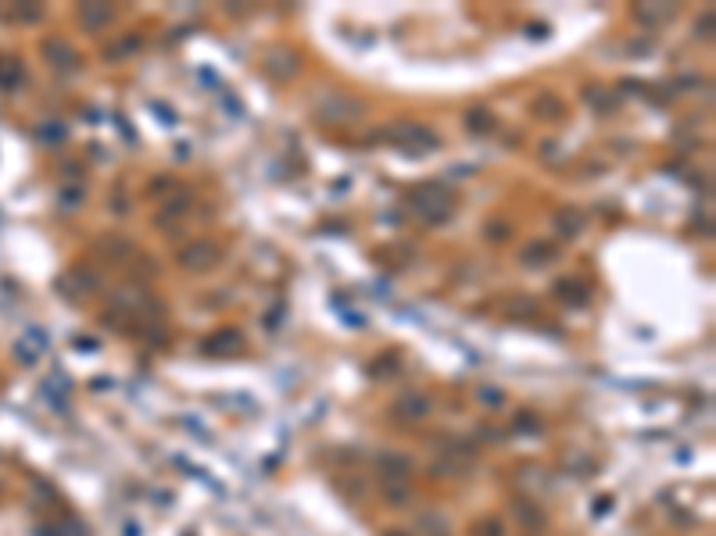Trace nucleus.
<instances>
[{
	"instance_id": "nucleus-1",
	"label": "nucleus",
	"mask_w": 716,
	"mask_h": 536,
	"mask_svg": "<svg viewBox=\"0 0 716 536\" xmlns=\"http://www.w3.org/2000/svg\"><path fill=\"white\" fill-rule=\"evenodd\" d=\"M373 140H383V143H394V147H405V150H433L437 147V133L419 125V122H394V125H383L380 133H373Z\"/></svg>"
},
{
	"instance_id": "nucleus-2",
	"label": "nucleus",
	"mask_w": 716,
	"mask_h": 536,
	"mask_svg": "<svg viewBox=\"0 0 716 536\" xmlns=\"http://www.w3.org/2000/svg\"><path fill=\"white\" fill-rule=\"evenodd\" d=\"M412 207H415V215L419 218H426L430 225H440V222H448L451 218V197H448V190L440 186V182H423L415 193H412Z\"/></svg>"
},
{
	"instance_id": "nucleus-3",
	"label": "nucleus",
	"mask_w": 716,
	"mask_h": 536,
	"mask_svg": "<svg viewBox=\"0 0 716 536\" xmlns=\"http://www.w3.org/2000/svg\"><path fill=\"white\" fill-rule=\"evenodd\" d=\"M358 115H362V104H358L355 97L337 93V90H330V93H323V97L316 100V118L326 122V125H348V122H355Z\"/></svg>"
},
{
	"instance_id": "nucleus-4",
	"label": "nucleus",
	"mask_w": 716,
	"mask_h": 536,
	"mask_svg": "<svg viewBox=\"0 0 716 536\" xmlns=\"http://www.w3.org/2000/svg\"><path fill=\"white\" fill-rule=\"evenodd\" d=\"M218 261V247L208 243V239H197V243H186L179 250V264L190 268V272H204V268H211Z\"/></svg>"
},
{
	"instance_id": "nucleus-5",
	"label": "nucleus",
	"mask_w": 716,
	"mask_h": 536,
	"mask_svg": "<svg viewBox=\"0 0 716 536\" xmlns=\"http://www.w3.org/2000/svg\"><path fill=\"white\" fill-rule=\"evenodd\" d=\"M266 72H269L276 83H291V79L301 72V58H298L294 51H287V47L269 51V54H266Z\"/></svg>"
},
{
	"instance_id": "nucleus-6",
	"label": "nucleus",
	"mask_w": 716,
	"mask_h": 536,
	"mask_svg": "<svg viewBox=\"0 0 716 536\" xmlns=\"http://www.w3.org/2000/svg\"><path fill=\"white\" fill-rule=\"evenodd\" d=\"M79 22H83L86 29H108V26L115 22V11H111L108 4H83V8H79Z\"/></svg>"
},
{
	"instance_id": "nucleus-7",
	"label": "nucleus",
	"mask_w": 716,
	"mask_h": 536,
	"mask_svg": "<svg viewBox=\"0 0 716 536\" xmlns=\"http://www.w3.org/2000/svg\"><path fill=\"white\" fill-rule=\"evenodd\" d=\"M555 297L563 304H570V308H580L588 301V287L577 283V279H563V283H555Z\"/></svg>"
},
{
	"instance_id": "nucleus-8",
	"label": "nucleus",
	"mask_w": 716,
	"mask_h": 536,
	"mask_svg": "<svg viewBox=\"0 0 716 536\" xmlns=\"http://www.w3.org/2000/svg\"><path fill=\"white\" fill-rule=\"evenodd\" d=\"M530 108H534V115H541L545 122H555V118L563 115V104H559V97H555V93H548V90H545V93H538Z\"/></svg>"
},
{
	"instance_id": "nucleus-9",
	"label": "nucleus",
	"mask_w": 716,
	"mask_h": 536,
	"mask_svg": "<svg viewBox=\"0 0 716 536\" xmlns=\"http://www.w3.org/2000/svg\"><path fill=\"white\" fill-rule=\"evenodd\" d=\"M555 229H559V236H577V232L584 229V215H580L577 207H563V211L555 215Z\"/></svg>"
},
{
	"instance_id": "nucleus-10",
	"label": "nucleus",
	"mask_w": 716,
	"mask_h": 536,
	"mask_svg": "<svg viewBox=\"0 0 716 536\" xmlns=\"http://www.w3.org/2000/svg\"><path fill=\"white\" fill-rule=\"evenodd\" d=\"M465 129H469V133H476V136H488V133L495 129V115H491V111H484V108H476V111H469V115H465Z\"/></svg>"
},
{
	"instance_id": "nucleus-11",
	"label": "nucleus",
	"mask_w": 716,
	"mask_h": 536,
	"mask_svg": "<svg viewBox=\"0 0 716 536\" xmlns=\"http://www.w3.org/2000/svg\"><path fill=\"white\" fill-rule=\"evenodd\" d=\"M584 100H588L598 115H605V111L616 108V97H612L609 90H602V86H588V90H584Z\"/></svg>"
},
{
	"instance_id": "nucleus-12",
	"label": "nucleus",
	"mask_w": 716,
	"mask_h": 536,
	"mask_svg": "<svg viewBox=\"0 0 716 536\" xmlns=\"http://www.w3.org/2000/svg\"><path fill=\"white\" fill-rule=\"evenodd\" d=\"M241 344H244V336L236 333V329H226V333H218V336H211V340H208V347H211V351H218V354H226V351H236Z\"/></svg>"
},
{
	"instance_id": "nucleus-13",
	"label": "nucleus",
	"mask_w": 716,
	"mask_h": 536,
	"mask_svg": "<svg viewBox=\"0 0 716 536\" xmlns=\"http://www.w3.org/2000/svg\"><path fill=\"white\" fill-rule=\"evenodd\" d=\"M140 47H143V40H140V36H133V40L126 36V40H119V43H111V47H108V61H122L126 54H136Z\"/></svg>"
},
{
	"instance_id": "nucleus-14",
	"label": "nucleus",
	"mask_w": 716,
	"mask_h": 536,
	"mask_svg": "<svg viewBox=\"0 0 716 536\" xmlns=\"http://www.w3.org/2000/svg\"><path fill=\"white\" fill-rule=\"evenodd\" d=\"M545 261H552V243H530L527 250H523V264H545Z\"/></svg>"
},
{
	"instance_id": "nucleus-15",
	"label": "nucleus",
	"mask_w": 716,
	"mask_h": 536,
	"mask_svg": "<svg viewBox=\"0 0 716 536\" xmlns=\"http://www.w3.org/2000/svg\"><path fill=\"white\" fill-rule=\"evenodd\" d=\"M186 207H190V200H186V197H176V200H168V204H165V207L158 211V222L165 225V222H172L176 215H183Z\"/></svg>"
},
{
	"instance_id": "nucleus-16",
	"label": "nucleus",
	"mask_w": 716,
	"mask_h": 536,
	"mask_svg": "<svg viewBox=\"0 0 716 536\" xmlns=\"http://www.w3.org/2000/svg\"><path fill=\"white\" fill-rule=\"evenodd\" d=\"M47 51H51V54H54V58H58V61H54V65H76V54H72V51H69V47H65V43H51V47H47Z\"/></svg>"
},
{
	"instance_id": "nucleus-17",
	"label": "nucleus",
	"mask_w": 716,
	"mask_h": 536,
	"mask_svg": "<svg viewBox=\"0 0 716 536\" xmlns=\"http://www.w3.org/2000/svg\"><path fill=\"white\" fill-rule=\"evenodd\" d=\"M637 15H641L645 22H659V19H666V15H670V8H662V11H659V8H641Z\"/></svg>"
},
{
	"instance_id": "nucleus-18",
	"label": "nucleus",
	"mask_w": 716,
	"mask_h": 536,
	"mask_svg": "<svg viewBox=\"0 0 716 536\" xmlns=\"http://www.w3.org/2000/svg\"><path fill=\"white\" fill-rule=\"evenodd\" d=\"M61 200H65V204H69V207H76V204H79V200H83V190H72V193H69V190H65V193H61Z\"/></svg>"
},
{
	"instance_id": "nucleus-19",
	"label": "nucleus",
	"mask_w": 716,
	"mask_h": 536,
	"mask_svg": "<svg viewBox=\"0 0 716 536\" xmlns=\"http://www.w3.org/2000/svg\"><path fill=\"white\" fill-rule=\"evenodd\" d=\"M709 29H712V15L698 19V33H702V36H709Z\"/></svg>"
}]
</instances>
